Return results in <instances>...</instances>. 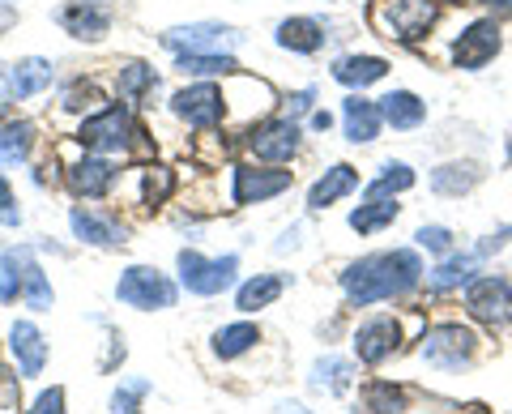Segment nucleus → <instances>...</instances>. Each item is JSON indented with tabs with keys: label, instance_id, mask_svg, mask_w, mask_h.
I'll return each instance as SVG.
<instances>
[{
	"label": "nucleus",
	"instance_id": "obj_16",
	"mask_svg": "<svg viewBox=\"0 0 512 414\" xmlns=\"http://www.w3.org/2000/svg\"><path fill=\"white\" fill-rule=\"evenodd\" d=\"M342 124H346V137L355 141V146H367V141L380 137V107L372 99H363V94H350L342 103Z\"/></svg>",
	"mask_w": 512,
	"mask_h": 414
},
{
	"label": "nucleus",
	"instance_id": "obj_24",
	"mask_svg": "<svg viewBox=\"0 0 512 414\" xmlns=\"http://www.w3.org/2000/svg\"><path fill=\"white\" fill-rule=\"evenodd\" d=\"M478 163H444L431 171V188H436L440 197H461V193H470V188L478 184Z\"/></svg>",
	"mask_w": 512,
	"mask_h": 414
},
{
	"label": "nucleus",
	"instance_id": "obj_14",
	"mask_svg": "<svg viewBox=\"0 0 512 414\" xmlns=\"http://www.w3.org/2000/svg\"><path fill=\"white\" fill-rule=\"evenodd\" d=\"M9 350H13V359H18V372L22 376H39L43 372L47 342H43V333L30 325V321H18V325L9 329Z\"/></svg>",
	"mask_w": 512,
	"mask_h": 414
},
{
	"label": "nucleus",
	"instance_id": "obj_41",
	"mask_svg": "<svg viewBox=\"0 0 512 414\" xmlns=\"http://www.w3.org/2000/svg\"><path fill=\"white\" fill-rule=\"evenodd\" d=\"M26 414H64V389H43Z\"/></svg>",
	"mask_w": 512,
	"mask_h": 414
},
{
	"label": "nucleus",
	"instance_id": "obj_8",
	"mask_svg": "<svg viewBox=\"0 0 512 414\" xmlns=\"http://www.w3.org/2000/svg\"><path fill=\"white\" fill-rule=\"evenodd\" d=\"M466 308L474 321H483L491 329L512 325V291L504 278H474L466 291Z\"/></svg>",
	"mask_w": 512,
	"mask_h": 414
},
{
	"label": "nucleus",
	"instance_id": "obj_11",
	"mask_svg": "<svg viewBox=\"0 0 512 414\" xmlns=\"http://www.w3.org/2000/svg\"><path fill=\"white\" fill-rule=\"evenodd\" d=\"M239 35L222 22H192V26H175L163 35V47H171L175 56L184 52H222V47H235Z\"/></svg>",
	"mask_w": 512,
	"mask_h": 414
},
{
	"label": "nucleus",
	"instance_id": "obj_30",
	"mask_svg": "<svg viewBox=\"0 0 512 414\" xmlns=\"http://www.w3.org/2000/svg\"><path fill=\"white\" fill-rule=\"evenodd\" d=\"M256 342H261V329H256V325H227V329L214 333V355L218 359H239Z\"/></svg>",
	"mask_w": 512,
	"mask_h": 414
},
{
	"label": "nucleus",
	"instance_id": "obj_18",
	"mask_svg": "<svg viewBox=\"0 0 512 414\" xmlns=\"http://www.w3.org/2000/svg\"><path fill=\"white\" fill-rule=\"evenodd\" d=\"M376 107H380V120L393 124V129H419L427 120V103L414 90H389Z\"/></svg>",
	"mask_w": 512,
	"mask_h": 414
},
{
	"label": "nucleus",
	"instance_id": "obj_43",
	"mask_svg": "<svg viewBox=\"0 0 512 414\" xmlns=\"http://www.w3.org/2000/svg\"><path fill=\"white\" fill-rule=\"evenodd\" d=\"M483 5L495 13V18H512V0H483Z\"/></svg>",
	"mask_w": 512,
	"mask_h": 414
},
{
	"label": "nucleus",
	"instance_id": "obj_36",
	"mask_svg": "<svg viewBox=\"0 0 512 414\" xmlns=\"http://www.w3.org/2000/svg\"><path fill=\"white\" fill-rule=\"evenodd\" d=\"M18 295H22V248H9L0 257V299L13 304Z\"/></svg>",
	"mask_w": 512,
	"mask_h": 414
},
{
	"label": "nucleus",
	"instance_id": "obj_20",
	"mask_svg": "<svg viewBox=\"0 0 512 414\" xmlns=\"http://www.w3.org/2000/svg\"><path fill=\"white\" fill-rule=\"evenodd\" d=\"M69 227L82 244H94V248H120L124 244V227H116V222H107L99 214L90 210H73L69 214Z\"/></svg>",
	"mask_w": 512,
	"mask_h": 414
},
{
	"label": "nucleus",
	"instance_id": "obj_46",
	"mask_svg": "<svg viewBox=\"0 0 512 414\" xmlns=\"http://www.w3.org/2000/svg\"><path fill=\"white\" fill-rule=\"evenodd\" d=\"M431 5H436V0H431ZM440 5H466V0H440Z\"/></svg>",
	"mask_w": 512,
	"mask_h": 414
},
{
	"label": "nucleus",
	"instance_id": "obj_26",
	"mask_svg": "<svg viewBox=\"0 0 512 414\" xmlns=\"http://www.w3.org/2000/svg\"><path fill=\"white\" fill-rule=\"evenodd\" d=\"M474 274H478V252H470V257H448L436 274L427 278V286L436 295H444V291H457V286L474 282Z\"/></svg>",
	"mask_w": 512,
	"mask_h": 414
},
{
	"label": "nucleus",
	"instance_id": "obj_7",
	"mask_svg": "<svg viewBox=\"0 0 512 414\" xmlns=\"http://www.w3.org/2000/svg\"><path fill=\"white\" fill-rule=\"evenodd\" d=\"M171 107L184 124H192V129H214V124L227 116V94H222L214 82H197V86H184L175 94Z\"/></svg>",
	"mask_w": 512,
	"mask_h": 414
},
{
	"label": "nucleus",
	"instance_id": "obj_25",
	"mask_svg": "<svg viewBox=\"0 0 512 414\" xmlns=\"http://www.w3.org/2000/svg\"><path fill=\"white\" fill-rule=\"evenodd\" d=\"M175 69H180L184 77H231L239 65L227 52H184L180 60H175Z\"/></svg>",
	"mask_w": 512,
	"mask_h": 414
},
{
	"label": "nucleus",
	"instance_id": "obj_10",
	"mask_svg": "<svg viewBox=\"0 0 512 414\" xmlns=\"http://www.w3.org/2000/svg\"><path fill=\"white\" fill-rule=\"evenodd\" d=\"M248 154L265 158V163H286V158L299 154V124L295 120H265L248 133Z\"/></svg>",
	"mask_w": 512,
	"mask_h": 414
},
{
	"label": "nucleus",
	"instance_id": "obj_23",
	"mask_svg": "<svg viewBox=\"0 0 512 414\" xmlns=\"http://www.w3.org/2000/svg\"><path fill=\"white\" fill-rule=\"evenodd\" d=\"M389 73V60H380V56H342L338 65H333V77H338L342 86H372L380 82V77Z\"/></svg>",
	"mask_w": 512,
	"mask_h": 414
},
{
	"label": "nucleus",
	"instance_id": "obj_32",
	"mask_svg": "<svg viewBox=\"0 0 512 414\" xmlns=\"http://www.w3.org/2000/svg\"><path fill=\"white\" fill-rule=\"evenodd\" d=\"M30 146H35V129H30L26 120H13L0 129V158H5V163H22Z\"/></svg>",
	"mask_w": 512,
	"mask_h": 414
},
{
	"label": "nucleus",
	"instance_id": "obj_5",
	"mask_svg": "<svg viewBox=\"0 0 512 414\" xmlns=\"http://www.w3.org/2000/svg\"><path fill=\"white\" fill-rule=\"evenodd\" d=\"M474 350H478V338L466 325H436V329H427L419 355L423 363H431L440 372H461L474 363Z\"/></svg>",
	"mask_w": 512,
	"mask_h": 414
},
{
	"label": "nucleus",
	"instance_id": "obj_34",
	"mask_svg": "<svg viewBox=\"0 0 512 414\" xmlns=\"http://www.w3.org/2000/svg\"><path fill=\"white\" fill-rule=\"evenodd\" d=\"M312 385L316 389H329V393H346L350 389V363L338 359V355L320 359L316 368H312Z\"/></svg>",
	"mask_w": 512,
	"mask_h": 414
},
{
	"label": "nucleus",
	"instance_id": "obj_47",
	"mask_svg": "<svg viewBox=\"0 0 512 414\" xmlns=\"http://www.w3.org/2000/svg\"><path fill=\"white\" fill-rule=\"evenodd\" d=\"M86 5H103V0H86Z\"/></svg>",
	"mask_w": 512,
	"mask_h": 414
},
{
	"label": "nucleus",
	"instance_id": "obj_33",
	"mask_svg": "<svg viewBox=\"0 0 512 414\" xmlns=\"http://www.w3.org/2000/svg\"><path fill=\"white\" fill-rule=\"evenodd\" d=\"M116 86H120L124 99H146V94L158 86V77H154L150 65H141V60H128V65L120 69V77H116Z\"/></svg>",
	"mask_w": 512,
	"mask_h": 414
},
{
	"label": "nucleus",
	"instance_id": "obj_21",
	"mask_svg": "<svg viewBox=\"0 0 512 414\" xmlns=\"http://www.w3.org/2000/svg\"><path fill=\"white\" fill-rule=\"evenodd\" d=\"M60 22L64 30H69L73 39H90V43H99L107 30H111V18L99 9V5H86V0H77V5H69L60 13Z\"/></svg>",
	"mask_w": 512,
	"mask_h": 414
},
{
	"label": "nucleus",
	"instance_id": "obj_9",
	"mask_svg": "<svg viewBox=\"0 0 512 414\" xmlns=\"http://www.w3.org/2000/svg\"><path fill=\"white\" fill-rule=\"evenodd\" d=\"M495 52H500V26H495V18H483V22H470L466 30L457 35L453 43V65L457 69H487Z\"/></svg>",
	"mask_w": 512,
	"mask_h": 414
},
{
	"label": "nucleus",
	"instance_id": "obj_22",
	"mask_svg": "<svg viewBox=\"0 0 512 414\" xmlns=\"http://www.w3.org/2000/svg\"><path fill=\"white\" fill-rule=\"evenodd\" d=\"M278 47H286V52H303L312 56L325 47V26H320L316 18H286L278 26Z\"/></svg>",
	"mask_w": 512,
	"mask_h": 414
},
{
	"label": "nucleus",
	"instance_id": "obj_13",
	"mask_svg": "<svg viewBox=\"0 0 512 414\" xmlns=\"http://www.w3.org/2000/svg\"><path fill=\"white\" fill-rule=\"evenodd\" d=\"M295 175L291 171H274V167H235V205H261L269 197H278L291 188Z\"/></svg>",
	"mask_w": 512,
	"mask_h": 414
},
{
	"label": "nucleus",
	"instance_id": "obj_42",
	"mask_svg": "<svg viewBox=\"0 0 512 414\" xmlns=\"http://www.w3.org/2000/svg\"><path fill=\"white\" fill-rule=\"evenodd\" d=\"M316 103V90H299V94H291V103H286V120L291 116H303V111H308Z\"/></svg>",
	"mask_w": 512,
	"mask_h": 414
},
{
	"label": "nucleus",
	"instance_id": "obj_45",
	"mask_svg": "<svg viewBox=\"0 0 512 414\" xmlns=\"http://www.w3.org/2000/svg\"><path fill=\"white\" fill-rule=\"evenodd\" d=\"M278 414H303V406H299V402H282Z\"/></svg>",
	"mask_w": 512,
	"mask_h": 414
},
{
	"label": "nucleus",
	"instance_id": "obj_39",
	"mask_svg": "<svg viewBox=\"0 0 512 414\" xmlns=\"http://www.w3.org/2000/svg\"><path fill=\"white\" fill-rule=\"evenodd\" d=\"M167 193H171V175H167L163 167L146 171V201H150V205H158V201H163Z\"/></svg>",
	"mask_w": 512,
	"mask_h": 414
},
{
	"label": "nucleus",
	"instance_id": "obj_19",
	"mask_svg": "<svg viewBox=\"0 0 512 414\" xmlns=\"http://www.w3.org/2000/svg\"><path fill=\"white\" fill-rule=\"evenodd\" d=\"M9 99H35L39 90L52 86V65L43 56H26L18 65H9Z\"/></svg>",
	"mask_w": 512,
	"mask_h": 414
},
{
	"label": "nucleus",
	"instance_id": "obj_6",
	"mask_svg": "<svg viewBox=\"0 0 512 414\" xmlns=\"http://www.w3.org/2000/svg\"><path fill=\"white\" fill-rule=\"evenodd\" d=\"M175 261H180V282L192 295H222L235 282V269H239V257L205 261L201 252H192V248H184Z\"/></svg>",
	"mask_w": 512,
	"mask_h": 414
},
{
	"label": "nucleus",
	"instance_id": "obj_28",
	"mask_svg": "<svg viewBox=\"0 0 512 414\" xmlns=\"http://www.w3.org/2000/svg\"><path fill=\"white\" fill-rule=\"evenodd\" d=\"M22 299L35 312H47L52 308V286H47L43 269L35 265V257H30V248H22Z\"/></svg>",
	"mask_w": 512,
	"mask_h": 414
},
{
	"label": "nucleus",
	"instance_id": "obj_17",
	"mask_svg": "<svg viewBox=\"0 0 512 414\" xmlns=\"http://www.w3.org/2000/svg\"><path fill=\"white\" fill-rule=\"evenodd\" d=\"M355 188H359V171L350 167V163H338V167H329V171L308 188V205H312V210H329L333 201L350 197Z\"/></svg>",
	"mask_w": 512,
	"mask_h": 414
},
{
	"label": "nucleus",
	"instance_id": "obj_35",
	"mask_svg": "<svg viewBox=\"0 0 512 414\" xmlns=\"http://www.w3.org/2000/svg\"><path fill=\"white\" fill-rule=\"evenodd\" d=\"M414 184V171L406 163H384V175L376 184H367V201H384L389 193H406Z\"/></svg>",
	"mask_w": 512,
	"mask_h": 414
},
{
	"label": "nucleus",
	"instance_id": "obj_44",
	"mask_svg": "<svg viewBox=\"0 0 512 414\" xmlns=\"http://www.w3.org/2000/svg\"><path fill=\"white\" fill-rule=\"evenodd\" d=\"M329 124H333L329 111H316V116H312V129H316V133H329Z\"/></svg>",
	"mask_w": 512,
	"mask_h": 414
},
{
	"label": "nucleus",
	"instance_id": "obj_4",
	"mask_svg": "<svg viewBox=\"0 0 512 414\" xmlns=\"http://www.w3.org/2000/svg\"><path fill=\"white\" fill-rule=\"evenodd\" d=\"M116 295H120V304L137 312H158L175 304V282L167 274H158L154 265H128L116 282Z\"/></svg>",
	"mask_w": 512,
	"mask_h": 414
},
{
	"label": "nucleus",
	"instance_id": "obj_3",
	"mask_svg": "<svg viewBox=\"0 0 512 414\" xmlns=\"http://www.w3.org/2000/svg\"><path fill=\"white\" fill-rule=\"evenodd\" d=\"M133 137H141V133H137L133 116H128V107H120V103L103 107L99 116L82 120V129H77V141L94 154H124V150H133Z\"/></svg>",
	"mask_w": 512,
	"mask_h": 414
},
{
	"label": "nucleus",
	"instance_id": "obj_29",
	"mask_svg": "<svg viewBox=\"0 0 512 414\" xmlns=\"http://www.w3.org/2000/svg\"><path fill=\"white\" fill-rule=\"evenodd\" d=\"M363 406H367V414H402L406 389L393 385V380H372V385L363 389Z\"/></svg>",
	"mask_w": 512,
	"mask_h": 414
},
{
	"label": "nucleus",
	"instance_id": "obj_1",
	"mask_svg": "<svg viewBox=\"0 0 512 414\" xmlns=\"http://www.w3.org/2000/svg\"><path fill=\"white\" fill-rule=\"evenodd\" d=\"M423 278V261L414 248H393V252H376V257H363L355 265H346L342 274V291L350 308H367L380 304V299H397L410 295Z\"/></svg>",
	"mask_w": 512,
	"mask_h": 414
},
{
	"label": "nucleus",
	"instance_id": "obj_2",
	"mask_svg": "<svg viewBox=\"0 0 512 414\" xmlns=\"http://www.w3.org/2000/svg\"><path fill=\"white\" fill-rule=\"evenodd\" d=\"M367 18H372L376 35H384V39L419 43L427 30L436 26V5H431V0H376Z\"/></svg>",
	"mask_w": 512,
	"mask_h": 414
},
{
	"label": "nucleus",
	"instance_id": "obj_31",
	"mask_svg": "<svg viewBox=\"0 0 512 414\" xmlns=\"http://www.w3.org/2000/svg\"><path fill=\"white\" fill-rule=\"evenodd\" d=\"M397 201H367V205H359L355 214H350V227H355L359 235H372V231H380V227H393L397 222Z\"/></svg>",
	"mask_w": 512,
	"mask_h": 414
},
{
	"label": "nucleus",
	"instance_id": "obj_15",
	"mask_svg": "<svg viewBox=\"0 0 512 414\" xmlns=\"http://www.w3.org/2000/svg\"><path fill=\"white\" fill-rule=\"evenodd\" d=\"M111 184H116V163L107 158H82L69 167V188L77 197H107Z\"/></svg>",
	"mask_w": 512,
	"mask_h": 414
},
{
	"label": "nucleus",
	"instance_id": "obj_27",
	"mask_svg": "<svg viewBox=\"0 0 512 414\" xmlns=\"http://www.w3.org/2000/svg\"><path fill=\"white\" fill-rule=\"evenodd\" d=\"M278 295H282V278H278V274H256L252 282L239 286L235 308H239V312H256V308H269Z\"/></svg>",
	"mask_w": 512,
	"mask_h": 414
},
{
	"label": "nucleus",
	"instance_id": "obj_12",
	"mask_svg": "<svg viewBox=\"0 0 512 414\" xmlns=\"http://www.w3.org/2000/svg\"><path fill=\"white\" fill-rule=\"evenodd\" d=\"M397 346H402V321H393V316H372V321L355 333V355H359V363H367V368L393 359Z\"/></svg>",
	"mask_w": 512,
	"mask_h": 414
},
{
	"label": "nucleus",
	"instance_id": "obj_37",
	"mask_svg": "<svg viewBox=\"0 0 512 414\" xmlns=\"http://www.w3.org/2000/svg\"><path fill=\"white\" fill-rule=\"evenodd\" d=\"M150 393V380L146 376H133V380H124V385L116 389V397H111V414H141L137 402Z\"/></svg>",
	"mask_w": 512,
	"mask_h": 414
},
{
	"label": "nucleus",
	"instance_id": "obj_38",
	"mask_svg": "<svg viewBox=\"0 0 512 414\" xmlns=\"http://www.w3.org/2000/svg\"><path fill=\"white\" fill-rule=\"evenodd\" d=\"M414 240H419V248H427V252H448L453 248V231L448 227H419Z\"/></svg>",
	"mask_w": 512,
	"mask_h": 414
},
{
	"label": "nucleus",
	"instance_id": "obj_40",
	"mask_svg": "<svg viewBox=\"0 0 512 414\" xmlns=\"http://www.w3.org/2000/svg\"><path fill=\"white\" fill-rule=\"evenodd\" d=\"M18 222H22V214H18V205H13V188L5 175H0V227H18Z\"/></svg>",
	"mask_w": 512,
	"mask_h": 414
}]
</instances>
